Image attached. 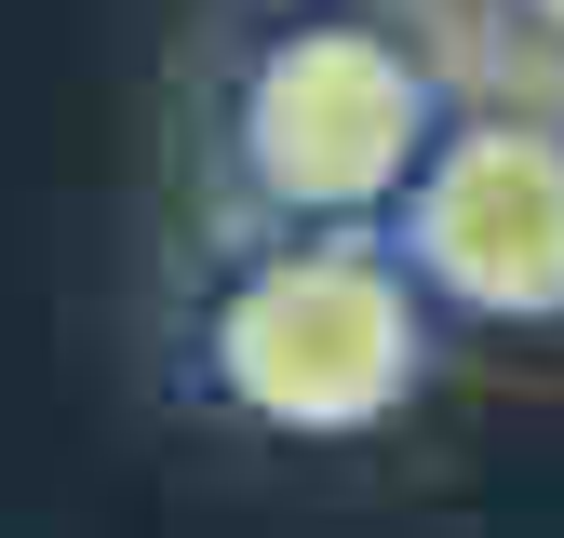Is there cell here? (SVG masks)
Wrapping results in <instances>:
<instances>
[{
	"mask_svg": "<svg viewBox=\"0 0 564 538\" xmlns=\"http://www.w3.org/2000/svg\"><path fill=\"white\" fill-rule=\"evenodd\" d=\"M444 54L377 0H296L229 54L216 162L256 229H377L444 134Z\"/></svg>",
	"mask_w": 564,
	"mask_h": 538,
	"instance_id": "cell-1",
	"label": "cell"
},
{
	"mask_svg": "<svg viewBox=\"0 0 564 538\" xmlns=\"http://www.w3.org/2000/svg\"><path fill=\"white\" fill-rule=\"evenodd\" d=\"M431 351L444 323L403 283L390 229H256L188 323L202 404H229L242 431H282V444H349L403 418Z\"/></svg>",
	"mask_w": 564,
	"mask_h": 538,
	"instance_id": "cell-2",
	"label": "cell"
},
{
	"mask_svg": "<svg viewBox=\"0 0 564 538\" xmlns=\"http://www.w3.org/2000/svg\"><path fill=\"white\" fill-rule=\"evenodd\" d=\"M377 229L431 323H564V108H444Z\"/></svg>",
	"mask_w": 564,
	"mask_h": 538,
	"instance_id": "cell-3",
	"label": "cell"
},
{
	"mask_svg": "<svg viewBox=\"0 0 564 538\" xmlns=\"http://www.w3.org/2000/svg\"><path fill=\"white\" fill-rule=\"evenodd\" d=\"M511 28H524V41H551V54H564V0H511Z\"/></svg>",
	"mask_w": 564,
	"mask_h": 538,
	"instance_id": "cell-4",
	"label": "cell"
}]
</instances>
